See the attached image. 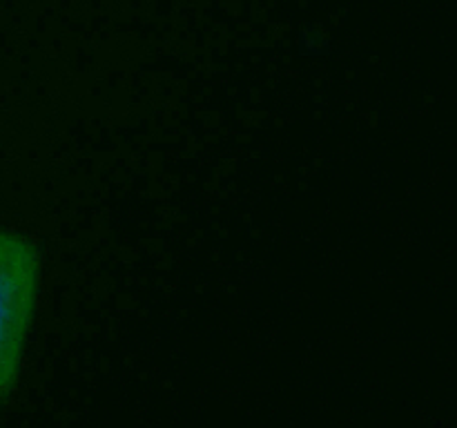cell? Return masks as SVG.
I'll return each instance as SVG.
<instances>
[{"label":"cell","mask_w":457,"mask_h":428,"mask_svg":"<svg viewBox=\"0 0 457 428\" xmlns=\"http://www.w3.org/2000/svg\"><path fill=\"white\" fill-rule=\"evenodd\" d=\"M38 252L25 236L0 230V401L12 395L38 292Z\"/></svg>","instance_id":"6da1fadb"}]
</instances>
